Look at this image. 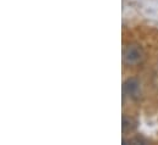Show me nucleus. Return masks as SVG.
Wrapping results in <instances>:
<instances>
[{
    "instance_id": "nucleus-1",
    "label": "nucleus",
    "mask_w": 158,
    "mask_h": 145,
    "mask_svg": "<svg viewBox=\"0 0 158 145\" xmlns=\"http://www.w3.org/2000/svg\"><path fill=\"white\" fill-rule=\"evenodd\" d=\"M123 59H124V62L127 66H135V65H137V64H140L142 61L143 50L137 44H129L124 49Z\"/></svg>"
},
{
    "instance_id": "nucleus-2",
    "label": "nucleus",
    "mask_w": 158,
    "mask_h": 145,
    "mask_svg": "<svg viewBox=\"0 0 158 145\" xmlns=\"http://www.w3.org/2000/svg\"><path fill=\"white\" fill-rule=\"evenodd\" d=\"M140 90V82L136 78H129L124 82V93L129 96H136Z\"/></svg>"
},
{
    "instance_id": "nucleus-3",
    "label": "nucleus",
    "mask_w": 158,
    "mask_h": 145,
    "mask_svg": "<svg viewBox=\"0 0 158 145\" xmlns=\"http://www.w3.org/2000/svg\"><path fill=\"white\" fill-rule=\"evenodd\" d=\"M135 127H136V122L132 118H127V117H124L123 118V131L124 132L132 131Z\"/></svg>"
}]
</instances>
